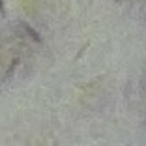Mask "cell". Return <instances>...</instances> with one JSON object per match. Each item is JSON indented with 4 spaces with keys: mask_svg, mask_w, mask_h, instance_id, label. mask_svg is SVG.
I'll return each mask as SVG.
<instances>
[{
    "mask_svg": "<svg viewBox=\"0 0 146 146\" xmlns=\"http://www.w3.org/2000/svg\"><path fill=\"white\" fill-rule=\"evenodd\" d=\"M21 25H23V26H25V30H26V32H28V34H30V36H32V38H34V39H36V41H39V36H38V34H36V32H34V28H32V26H28V25H26V23H21Z\"/></svg>",
    "mask_w": 146,
    "mask_h": 146,
    "instance_id": "cell-1",
    "label": "cell"
},
{
    "mask_svg": "<svg viewBox=\"0 0 146 146\" xmlns=\"http://www.w3.org/2000/svg\"><path fill=\"white\" fill-rule=\"evenodd\" d=\"M0 17H6V8H4V2L0 0Z\"/></svg>",
    "mask_w": 146,
    "mask_h": 146,
    "instance_id": "cell-2",
    "label": "cell"
},
{
    "mask_svg": "<svg viewBox=\"0 0 146 146\" xmlns=\"http://www.w3.org/2000/svg\"><path fill=\"white\" fill-rule=\"evenodd\" d=\"M114 2H118V4H120V2H122V0H114Z\"/></svg>",
    "mask_w": 146,
    "mask_h": 146,
    "instance_id": "cell-3",
    "label": "cell"
}]
</instances>
